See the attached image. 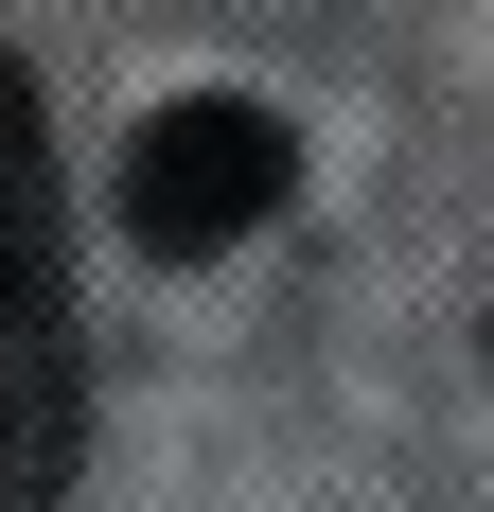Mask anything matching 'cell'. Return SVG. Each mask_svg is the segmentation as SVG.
I'll return each instance as SVG.
<instances>
[{
  "mask_svg": "<svg viewBox=\"0 0 494 512\" xmlns=\"http://www.w3.org/2000/svg\"><path fill=\"white\" fill-rule=\"evenodd\" d=\"M89 460V371L53 318H0V512H53Z\"/></svg>",
  "mask_w": 494,
  "mask_h": 512,
  "instance_id": "obj_2",
  "label": "cell"
},
{
  "mask_svg": "<svg viewBox=\"0 0 494 512\" xmlns=\"http://www.w3.org/2000/svg\"><path fill=\"white\" fill-rule=\"evenodd\" d=\"M0 318H53V124L18 53H0Z\"/></svg>",
  "mask_w": 494,
  "mask_h": 512,
  "instance_id": "obj_3",
  "label": "cell"
},
{
  "mask_svg": "<svg viewBox=\"0 0 494 512\" xmlns=\"http://www.w3.org/2000/svg\"><path fill=\"white\" fill-rule=\"evenodd\" d=\"M283 195H300V142H283V106H247V89H195V106H159L142 142H124V230L159 265L247 248Z\"/></svg>",
  "mask_w": 494,
  "mask_h": 512,
  "instance_id": "obj_1",
  "label": "cell"
}]
</instances>
